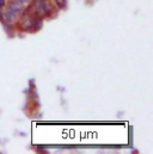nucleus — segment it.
Returning a JSON list of instances; mask_svg holds the SVG:
<instances>
[{
  "label": "nucleus",
  "instance_id": "1",
  "mask_svg": "<svg viewBox=\"0 0 153 154\" xmlns=\"http://www.w3.org/2000/svg\"><path fill=\"white\" fill-rule=\"evenodd\" d=\"M8 10H11V11H13V12H16V13H20L22 10H23V5L19 4L18 1L13 0V1H11V2L8 4Z\"/></svg>",
  "mask_w": 153,
  "mask_h": 154
},
{
  "label": "nucleus",
  "instance_id": "2",
  "mask_svg": "<svg viewBox=\"0 0 153 154\" xmlns=\"http://www.w3.org/2000/svg\"><path fill=\"white\" fill-rule=\"evenodd\" d=\"M17 16H18V13H16V12H13V11H11V10H7L4 14H2V18L6 20V22H14L16 19H17Z\"/></svg>",
  "mask_w": 153,
  "mask_h": 154
},
{
  "label": "nucleus",
  "instance_id": "3",
  "mask_svg": "<svg viewBox=\"0 0 153 154\" xmlns=\"http://www.w3.org/2000/svg\"><path fill=\"white\" fill-rule=\"evenodd\" d=\"M22 26H23L24 29H31V28L35 26V20H34L31 17H29V18H27V19L22 23Z\"/></svg>",
  "mask_w": 153,
  "mask_h": 154
},
{
  "label": "nucleus",
  "instance_id": "4",
  "mask_svg": "<svg viewBox=\"0 0 153 154\" xmlns=\"http://www.w3.org/2000/svg\"><path fill=\"white\" fill-rule=\"evenodd\" d=\"M41 7H42L43 13H45V14L50 13V11H52V7H50L49 2H48V1H45V0H41Z\"/></svg>",
  "mask_w": 153,
  "mask_h": 154
},
{
  "label": "nucleus",
  "instance_id": "5",
  "mask_svg": "<svg viewBox=\"0 0 153 154\" xmlns=\"http://www.w3.org/2000/svg\"><path fill=\"white\" fill-rule=\"evenodd\" d=\"M55 2L58 5V7H60V8H65L66 7V0H55Z\"/></svg>",
  "mask_w": 153,
  "mask_h": 154
},
{
  "label": "nucleus",
  "instance_id": "6",
  "mask_svg": "<svg viewBox=\"0 0 153 154\" xmlns=\"http://www.w3.org/2000/svg\"><path fill=\"white\" fill-rule=\"evenodd\" d=\"M16 1H18L19 4H22V5H24V4H27L29 0H16Z\"/></svg>",
  "mask_w": 153,
  "mask_h": 154
},
{
  "label": "nucleus",
  "instance_id": "7",
  "mask_svg": "<svg viewBox=\"0 0 153 154\" xmlns=\"http://www.w3.org/2000/svg\"><path fill=\"white\" fill-rule=\"evenodd\" d=\"M5 5V0H0V7H2Z\"/></svg>",
  "mask_w": 153,
  "mask_h": 154
}]
</instances>
